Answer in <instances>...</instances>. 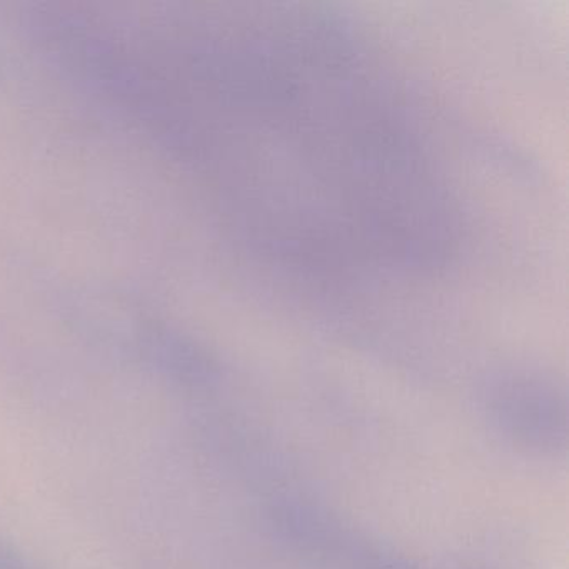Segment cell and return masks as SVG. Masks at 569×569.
<instances>
[{"label": "cell", "instance_id": "1", "mask_svg": "<svg viewBox=\"0 0 569 569\" xmlns=\"http://www.w3.org/2000/svg\"><path fill=\"white\" fill-rule=\"evenodd\" d=\"M269 519L282 541L321 569H418L311 502L278 499Z\"/></svg>", "mask_w": 569, "mask_h": 569}, {"label": "cell", "instance_id": "2", "mask_svg": "<svg viewBox=\"0 0 569 569\" xmlns=\"http://www.w3.org/2000/svg\"><path fill=\"white\" fill-rule=\"evenodd\" d=\"M489 418L515 445L539 455L565 449L566 401L555 386L531 378L501 379L488 392Z\"/></svg>", "mask_w": 569, "mask_h": 569}, {"label": "cell", "instance_id": "3", "mask_svg": "<svg viewBox=\"0 0 569 569\" xmlns=\"http://www.w3.org/2000/svg\"><path fill=\"white\" fill-rule=\"evenodd\" d=\"M0 569H36L11 542L0 539Z\"/></svg>", "mask_w": 569, "mask_h": 569}]
</instances>
